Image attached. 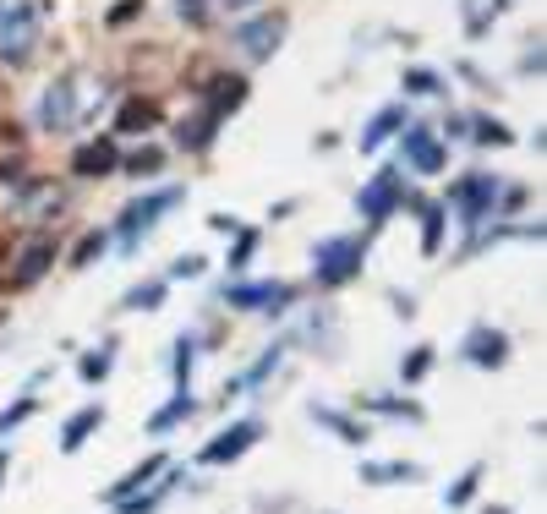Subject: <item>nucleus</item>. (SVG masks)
Here are the masks:
<instances>
[{
    "instance_id": "1",
    "label": "nucleus",
    "mask_w": 547,
    "mask_h": 514,
    "mask_svg": "<svg viewBox=\"0 0 547 514\" xmlns=\"http://www.w3.org/2000/svg\"><path fill=\"white\" fill-rule=\"evenodd\" d=\"M39 17L44 11L33 6V0H6V6H0V55H6L11 66H22L33 55V44H39Z\"/></svg>"
},
{
    "instance_id": "2",
    "label": "nucleus",
    "mask_w": 547,
    "mask_h": 514,
    "mask_svg": "<svg viewBox=\"0 0 547 514\" xmlns=\"http://www.w3.org/2000/svg\"><path fill=\"white\" fill-rule=\"evenodd\" d=\"M312 274H318V285H345V279H356L362 274V241L356 236L323 241V247L312 252Z\"/></svg>"
},
{
    "instance_id": "3",
    "label": "nucleus",
    "mask_w": 547,
    "mask_h": 514,
    "mask_svg": "<svg viewBox=\"0 0 547 514\" xmlns=\"http://www.w3.org/2000/svg\"><path fill=\"white\" fill-rule=\"evenodd\" d=\"M493 197H498V175H465L455 192H449V203L465 214V225H476V219L493 214Z\"/></svg>"
},
{
    "instance_id": "4",
    "label": "nucleus",
    "mask_w": 547,
    "mask_h": 514,
    "mask_svg": "<svg viewBox=\"0 0 547 514\" xmlns=\"http://www.w3.org/2000/svg\"><path fill=\"white\" fill-rule=\"evenodd\" d=\"M279 33H285V22H279V17L241 22V28H236V50L247 55V61H263V55H274V50H279Z\"/></svg>"
},
{
    "instance_id": "5",
    "label": "nucleus",
    "mask_w": 547,
    "mask_h": 514,
    "mask_svg": "<svg viewBox=\"0 0 547 514\" xmlns=\"http://www.w3.org/2000/svg\"><path fill=\"white\" fill-rule=\"evenodd\" d=\"M39 121L50 126V132H66V126L77 121V83L66 77V83H55L50 93H44V104H39Z\"/></svg>"
},
{
    "instance_id": "6",
    "label": "nucleus",
    "mask_w": 547,
    "mask_h": 514,
    "mask_svg": "<svg viewBox=\"0 0 547 514\" xmlns=\"http://www.w3.org/2000/svg\"><path fill=\"white\" fill-rule=\"evenodd\" d=\"M176 203H181V192H154V197H143V203H132L121 214V236L137 241L148 225H154V214H165V208H176Z\"/></svg>"
},
{
    "instance_id": "7",
    "label": "nucleus",
    "mask_w": 547,
    "mask_h": 514,
    "mask_svg": "<svg viewBox=\"0 0 547 514\" xmlns=\"http://www.w3.org/2000/svg\"><path fill=\"white\" fill-rule=\"evenodd\" d=\"M296 301V290L290 285H241L230 290V307H247V312H279Z\"/></svg>"
},
{
    "instance_id": "8",
    "label": "nucleus",
    "mask_w": 547,
    "mask_h": 514,
    "mask_svg": "<svg viewBox=\"0 0 547 514\" xmlns=\"http://www.w3.org/2000/svg\"><path fill=\"white\" fill-rule=\"evenodd\" d=\"M394 203H400V170L372 175V186L362 192V214H367V219H389Z\"/></svg>"
},
{
    "instance_id": "9",
    "label": "nucleus",
    "mask_w": 547,
    "mask_h": 514,
    "mask_svg": "<svg viewBox=\"0 0 547 514\" xmlns=\"http://www.w3.org/2000/svg\"><path fill=\"white\" fill-rule=\"evenodd\" d=\"M405 159H411L422 175L444 170V148L433 143V132H427V126H411V132H405Z\"/></svg>"
},
{
    "instance_id": "10",
    "label": "nucleus",
    "mask_w": 547,
    "mask_h": 514,
    "mask_svg": "<svg viewBox=\"0 0 547 514\" xmlns=\"http://www.w3.org/2000/svg\"><path fill=\"white\" fill-rule=\"evenodd\" d=\"M252 443H258V422H241V427H230L219 443H208L203 460H208V465H225V460H236V454H247Z\"/></svg>"
},
{
    "instance_id": "11",
    "label": "nucleus",
    "mask_w": 547,
    "mask_h": 514,
    "mask_svg": "<svg viewBox=\"0 0 547 514\" xmlns=\"http://www.w3.org/2000/svg\"><path fill=\"white\" fill-rule=\"evenodd\" d=\"M50 263H55V241H50V236L28 241V247H22V257H17V274H11V285H33V279H39Z\"/></svg>"
},
{
    "instance_id": "12",
    "label": "nucleus",
    "mask_w": 547,
    "mask_h": 514,
    "mask_svg": "<svg viewBox=\"0 0 547 514\" xmlns=\"http://www.w3.org/2000/svg\"><path fill=\"white\" fill-rule=\"evenodd\" d=\"M465 356H471L476 361V367H498V361H504L509 356V340H504V334H471V340H465Z\"/></svg>"
},
{
    "instance_id": "13",
    "label": "nucleus",
    "mask_w": 547,
    "mask_h": 514,
    "mask_svg": "<svg viewBox=\"0 0 547 514\" xmlns=\"http://www.w3.org/2000/svg\"><path fill=\"white\" fill-rule=\"evenodd\" d=\"M72 170H77V175H110V170H115V143H88V148H77Z\"/></svg>"
},
{
    "instance_id": "14",
    "label": "nucleus",
    "mask_w": 547,
    "mask_h": 514,
    "mask_svg": "<svg viewBox=\"0 0 547 514\" xmlns=\"http://www.w3.org/2000/svg\"><path fill=\"white\" fill-rule=\"evenodd\" d=\"M241 99H247V83H241V77H219L214 93H208V110H214V115H225V110H236Z\"/></svg>"
},
{
    "instance_id": "15",
    "label": "nucleus",
    "mask_w": 547,
    "mask_h": 514,
    "mask_svg": "<svg viewBox=\"0 0 547 514\" xmlns=\"http://www.w3.org/2000/svg\"><path fill=\"white\" fill-rule=\"evenodd\" d=\"M99 422H104V411H99V405H88L83 416H72V422H66V438H61V449H66V454H72V449H83V438H88V432L99 427Z\"/></svg>"
},
{
    "instance_id": "16",
    "label": "nucleus",
    "mask_w": 547,
    "mask_h": 514,
    "mask_svg": "<svg viewBox=\"0 0 547 514\" xmlns=\"http://www.w3.org/2000/svg\"><path fill=\"white\" fill-rule=\"evenodd\" d=\"M214 121H219V115L214 110H203V115H197V121H181V148H203L208 143V137H214Z\"/></svg>"
},
{
    "instance_id": "17",
    "label": "nucleus",
    "mask_w": 547,
    "mask_h": 514,
    "mask_svg": "<svg viewBox=\"0 0 547 514\" xmlns=\"http://www.w3.org/2000/svg\"><path fill=\"white\" fill-rule=\"evenodd\" d=\"M400 121H405V110H383L378 121H372L367 132H362V148H378V143H383V137H389V132H394V126H400Z\"/></svg>"
},
{
    "instance_id": "18",
    "label": "nucleus",
    "mask_w": 547,
    "mask_h": 514,
    "mask_svg": "<svg viewBox=\"0 0 547 514\" xmlns=\"http://www.w3.org/2000/svg\"><path fill=\"white\" fill-rule=\"evenodd\" d=\"M159 471H165V460H148V465H137V471L126 476V482H115V493H110V498H126V493H137V487H143L148 476H159Z\"/></svg>"
},
{
    "instance_id": "19",
    "label": "nucleus",
    "mask_w": 547,
    "mask_h": 514,
    "mask_svg": "<svg viewBox=\"0 0 547 514\" xmlns=\"http://www.w3.org/2000/svg\"><path fill=\"white\" fill-rule=\"evenodd\" d=\"M137 126H154V104L132 99V104L121 110V132H137Z\"/></svg>"
},
{
    "instance_id": "20",
    "label": "nucleus",
    "mask_w": 547,
    "mask_h": 514,
    "mask_svg": "<svg viewBox=\"0 0 547 514\" xmlns=\"http://www.w3.org/2000/svg\"><path fill=\"white\" fill-rule=\"evenodd\" d=\"M362 476H367V482H411L416 471H411V465H367Z\"/></svg>"
},
{
    "instance_id": "21",
    "label": "nucleus",
    "mask_w": 547,
    "mask_h": 514,
    "mask_svg": "<svg viewBox=\"0 0 547 514\" xmlns=\"http://www.w3.org/2000/svg\"><path fill=\"white\" fill-rule=\"evenodd\" d=\"M312 416H318L323 427H334V432H340L345 443H362V427H351V422H345V416H334V411H312Z\"/></svg>"
},
{
    "instance_id": "22",
    "label": "nucleus",
    "mask_w": 547,
    "mask_h": 514,
    "mask_svg": "<svg viewBox=\"0 0 547 514\" xmlns=\"http://www.w3.org/2000/svg\"><path fill=\"white\" fill-rule=\"evenodd\" d=\"M181 416H192V400H186V394H181V400H170V405H165V411H159V416H154V432H165L170 422H181Z\"/></svg>"
},
{
    "instance_id": "23",
    "label": "nucleus",
    "mask_w": 547,
    "mask_h": 514,
    "mask_svg": "<svg viewBox=\"0 0 547 514\" xmlns=\"http://www.w3.org/2000/svg\"><path fill=\"white\" fill-rule=\"evenodd\" d=\"M422 219H427L422 247H427V252H438V236H444V208H422Z\"/></svg>"
},
{
    "instance_id": "24",
    "label": "nucleus",
    "mask_w": 547,
    "mask_h": 514,
    "mask_svg": "<svg viewBox=\"0 0 547 514\" xmlns=\"http://www.w3.org/2000/svg\"><path fill=\"white\" fill-rule=\"evenodd\" d=\"M159 296H165V285H148V290H132V296H126V307H132V312H148V307H154Z\"/></svg>"
},
{
    "instance_id": "25",
    "label": "nucleus",
    "mask_w": 547,
    "mask_h": 514,
    "mask_svg": "<svg viewBox=\"0 0 547 514\" xmlns=\"http://www.w3.org/2000/svg\"><path fill=\"white\" fill-rule=\"evenodd\" d=\"M405 88H411V93H438V77L433 72H411V77H405Z\"/></svg>"
},
{
    "instance_id": "26",
    "label": "nucleus",
    "mask_w": 547,
    "mask_h": 514,
    "mask_svg": "<svg viewBox=\"0 0 547 514\" xmlns=\"http://www.w3.org/2000/svg\"><path fill=\"white\" fill-rule=\"evenodd\" d=\"M476 137H482V143H509V132L498 121H476Z\"/></svg>"
},
{
    "instance_id": "27",
    "label": "nucleus",
    "mask_w": 547,
    "mask_h": 514,
    "mask_svg": "<svg viewBox=\"0 0 547 514\" xmlns=\"http://www.w3.org/2000/svg\"><path fill=\"white\" fill-rule=\"evenodd\" d=\"M208 6H214V0H181V17L186 22H208Z\"/></svg>"
},
{
    "instance_id": "28",
    "label": "nucleus",
    "mask_w": 547,
    "mask_h": 514,
    "mask_svg": "<svg viewBox=\"0 0 547 514\" xmlns=\"http://www.w3.org/2000/svg\"><path fill=\"white\" fill-rule=\"evenodd\" d=\"M99 252H104V236H83V247H77V257H72V263H93Z\"/></svg>"
},
{
    "instance_id": "29",
    "label": "nucleus",
    "mask_w": 547,
    "mask_h": 514,
    "mask_svg": "<svg viewBox=\"0 0 547 514\" xmlns=\"http://www.w3.org/2000/svg\"><path fill=\"white\" fill-rule=\"evenodd\" d=\"M104 372H110V356H104V350L83 361V378H88V383H93V378H104Z\"/></svg>"
},
{
    "instance_id": "30",
    "label": "nucleus",
    "mask_w": 547,
    "mask_h": 514,
    "mask_svg": "<svg viewBox=\"0 0 547 514\" xmlns=\"http://www.w3.org/2000/svg\"><path fill=\"white\" fill-rule=\"evenodd\" d=\"M143 170H159V148H143V154H132V175Z\"/></svg>"
},
{
    "instance_id": "31",
    "label": "nucleus",
    "mask_w": 547,
    "mask_h": 514,
    "mask_svg": "<svg viewBox=\"0 0 547 514\" xmlns=\"http://www.w3.org/2000/svg\"><path fill=\"white\" fill-rule=\"evenodd\" d=\"M471 493H476V471L465 476V482H455V487H449V504H465V498H471Z\"/></svg>"
},
{
    "instance_id": "32",
    "label": "nucleus",
    "mask_w": 547,
    "mask_h": 514,
    "mask_svg": "<svg viewBox=\"0 0 547 514\" xmlns=\"http://www.w3.org/2000/svg\"><path fill=\"white\" fill-rule=\"evenodd\" d=\"M170 274H176V279H192V274H203V257H181V263L170 268Z\"/></svg>"
},
{
    "instance_id": "33",
    "label": "nucleus",
    "mask_w": 547,
    "mask_h": 514,
    "mask_svg": "<svg viewBox=\"0 0 547 514\" xmlns=\"http://www.w3.org/2000/svg\"><path fill=\"white\" fill-rule=\"evenodd\" d=\"M427 361H433V356H427V350H416V356L405 361V378H422V372H427Z\"/></svg>"
},
{
    "instance_id": "34",
    "label": "nucleus",
    "mask_w": 547,
    "mask_h": 514,
    "mask_svg": "<svg viewBox=\"0 0 547 514\" xmlns=\"http://www.w3.org/2000/svg\"><path fill=\"white\" fill-rule=\"evenodd\" d=\"M219 6H258V0H219Z\"/></svg>"
},
{
    "instance_id": "35",
    "label": "nucleus",
    "mask_w": 547,
    "mask_h": 514,
    "mask_svg": "<svg viewBox=\"0 0 547 514\" xmlns=\"http://www.w3.org/2000/svg\"><path fill=\"white\" fill-rule=\"evenodd\" d=\"M0 476H6V454H0Z\"/></svg>"
},
{
    "instance_id": "36",
    "label": "nucleus",
    "mask_w": 547,
    "mask_h": 514,
    "mask_svg": "<svg viewBox=\"0 0 547 514\" xmlns=\"http://www.w3.org/2000/svg\"><path fill=\"white\" fill-rule=\"evenodd\" d=\"M493 514H509V509H493Z\"/></svg>"
}]
</instances>
